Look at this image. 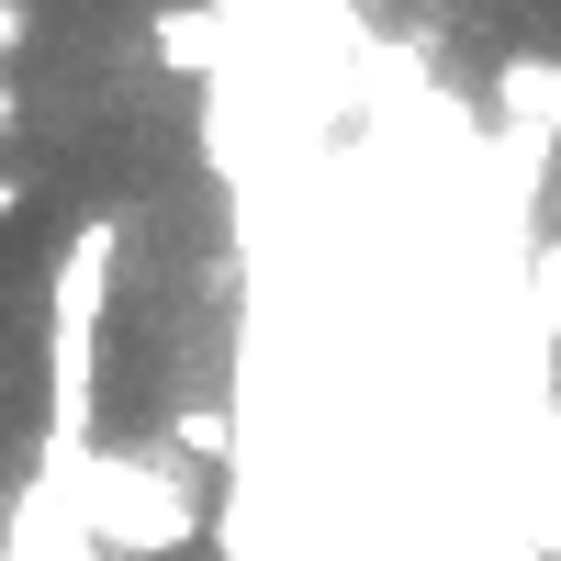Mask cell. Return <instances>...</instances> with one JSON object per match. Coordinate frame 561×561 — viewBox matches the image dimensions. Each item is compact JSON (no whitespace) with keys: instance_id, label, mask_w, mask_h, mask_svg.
Returning a JSON list of instances; mask_svg holds the SVG:
<instances>
[{"instance_id":"6da1fadb","label":"cell","mask_w":561,"mask_h":561,"mask_svg":"<svg viewBox=\"0 0 561 561\" xmlns=\"http://www.w3.org/2000/svg\"><path fill=\"white\" fill-rule=\"evenodd\" d=\"M494 113L517 135H561V57H505L494 68Z\"/></svg>"},{"instance_id":"7a4b0ae2","label":"cell","mask_w":561,"mask_h":561,"mask_svg":"<svg viewBox=\"0 0 561 561\" xmlns=\"http://www.w3.org/2000/svg\"><path fill=\"white\" fill-rule=\"evenodd\" d=\"M158 68L203 79V68H214V12H158Z\"/></svg>"},{"instance_id":"3957f363","label":"cell","mask_w":561,"mask_h":561,"mask_svg":"<svg viewBox=\"0 0 561 561\" xmlns=\"http://www.w3.org/2000/svg\"><path fill=\"white\" fill-rule=\"evenodd\" d=\"M169 438H180V449H203V460H225V449H237V427H225L214 404H180V415H169Z\"/></svg>"},{"instance_id":"277c9868","label":"cell","mask_w":561,"mask_h":561,"mask_svg":"<svg viewBox=\"0 0 561 561\" xmlns=\"http://www.w3.org/2000/svg\"><path fill=\"white\" fill-rule=\"evenodd\" d=\"M12 214H23V180H0V237H12Z\"/></svg>"}]
</instances>
